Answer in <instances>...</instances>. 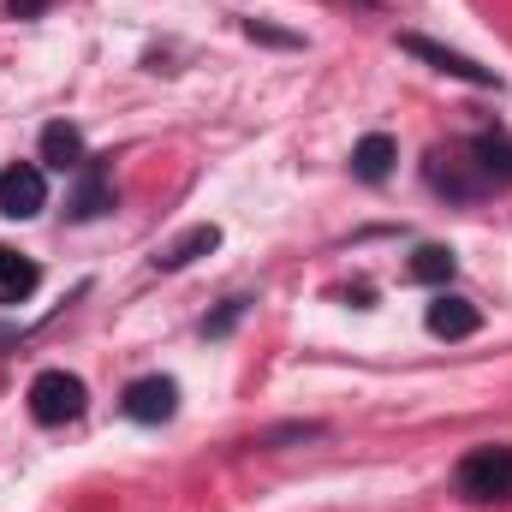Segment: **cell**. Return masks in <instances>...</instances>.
Here are the masks:
<instances>
[{"mask_svg":"<svg viewBox=\"0 0 512 512\" xmlns=\"http://www.w3.org/2000/svg\"><path fill=\"white\" fill-rule=\"evenodd\" d=\"M84 382L72 376V370H42L36 382H30V417L42 423V429H60V423H72V417H84Z\"/></svg>","mask_w":512,"mask_h":512,"instance_id":"obj_1","label":"cell"},{"mask_svg":"<svg viewBox=\"0 0 512 512\" xmlns=\"http://www.w3.org/2000/svg\"><path fill=\"white\" fill-rule=\"evenodd\" d=\"M459 495L465 501H512V447H477V453H465Z\"/></svg>","mask_w":512,"mask_h":512,"instance_id":"obj_2","label":"cell"},{"mask_svg":"<svg viewBox=\"0 0 512 512\" xmlns=\"http://www.w3.org/2000/svg\"><path fill=\"white\" fill-rule=\"evenodd\" d=\"M429 185H435V191H447V197H483V191H495V185L483 179V167H477L471 143L435 149V155H429Z\"/></svg>","mask_w":512,"mask_h":512,"instance_id":"obj_3","label":"cell"},{"mask_svg":"<svg viewBox=\"0 0 512 512\" xmlns=\"http://www.w3.org/2000/svg\"><path fill=\"white\" fill-rule=\"evenodd\" d=\"M42 209H48V173L36 161H12L0 173V215L6 221H30Z\"/></svg>","mask_w":512,"mask_h":512,"instance_id":"obj_4","label":"cell"},{"mask_svg":"<svg viewBox=\"0 0 512 512\" xmlns=\"http://www.w3.org/2000/svg\"><path fill=\"white\" fill-rule=\"evenodd\" d=\"M120 405H126L131 423H167L173 405H179V382H173V376H137Z\"/></svg>","mask_w":512,"mask_h":512,"instance_id":"obj_5","label":"cell"},{"mask_svg":"<svg viewBox=\"0 0 512 512\" xmlns=\"http://www.w3.org/2000/svg\"><path fill=\"white\" fill-rule=\"evenodd\" d=\"M477 328H483V310H477L471 298L441 292V298L429 304V334H435V340H471Z\"/></svg>","mask_w":512,"mask_h":512,"instance_id":"obj_6","label":"cell"},{"mask_svg":"<svg viewBox=\"0 0 512 512\" xmlns=\"http://www.w3.org/2000/svg\"><path fill=\"white\" fill-rule=\"evenodd\" d=\"M405 54H417V60H429L435 72H453V78H465V84H501L489 66H477V60H465V54H453V48H441V42H423V36H405Z\"/></svg>","mask_w":512,"mask_h":512,"instance_id":"obj_7","label":"cell"},{"mask_svg":"<svg viewBox=\"0 0 512 512\" xmlns=\"http://www.w3.org/2000/svg\"><path fill=\"white\" fill-rule=\"evenodd\" d=\"M471 155H477V167H483V179L501 191V185H512V137L507 131H477L471 137Z\"/></svg>","mask_w":512,"mask_h":512,"instance_id":"obj_8","label":"cell"},{"mask_svg":"<svg viewBox=\"0 0 512 512\" xmlns=\"http://www.w3.org/2000/svg\"><path fill=\"white\" fill-rule=\"evenodd\" d=\"M36 286H42V268H36L30 256H18V251L0 245V304H24Z\"/></svg>","mask_w":512,"mask_h":512,"instance_id":"obj_9","label":"cell"},{"mask_svg":"<svg viewBox=\"0 0 512 512\" xmlns=\"http://www.w3.org/2000/svg\"><path fill=\"white\" fill-rule=\"evenodd\" d=\"M42 161H48V167H60V173H78V167H84V131L66 126V120H60V126H48V131H42Z\"/></svg>","mask_w":512,"mask_h":512,"instance_id":"obj_10","label":"cell"},{"mask_svg":"<svg viewBox=\"0 0 512 512\" xmlns=\"http://www.w3.org/2000/svg\"><path fill=\"white\" fill-rule=\"evenodd\" d=\"M215 245H221V227H209V221H203V227H191L185 239H173L167 251L155 256V268H185V262H197V256H209Z\"/></svg>","mask_w":512,"mask_h":512,"instance_id":"obj_11","label":"cell"},{"mask_svg":"<svg viewBox=\"0 0 512 512\" xmlns=\"http://www.w3.org/2000/svg\"><path fill=\"white\" fill-rule=\"evenodd\" d=\"M352 173H358V179H370V185H376V179H387V173H393V137L370 131V137L352 149Z\"/></svg>","mask_w":512,"mask_h":512,"instance_id":"obj_12","label":"cell"},{"mask_svg":"<svg viewBox=\"0 0 512 512\" xmlns=\"http://www.w3.org/2000/svg\"><path fill=\"white\" fill-rule=\"evenodd\" d=\"M453 268H459V262H453L447 245H423V251L411 256V268H405V274H411V280H423V286H441V280H453Z\"/></svg>","mask_w":512,"mask_h":512,"instance_id":"obj_13","label":"cell"},{"mask_svg":"<svg viewBox=\"0 0 512 512\" xmlns=\"http://www.w3.org/2000/svg\"><path fill=\"white\" fill-rule=\"evenodd\" d=\"M78 173H84V185H78V197H72V215H78V221H90V215H102V209H108V179H102V167H90V161H84Z\"/></svg>","mask_w":512,"mask_h":512,"instance_id":"obj_14","label":"cell"},{"mask_svg":"<svg viewBox=\"0 0 512 512\" xmlns=\"http://www.w3.org/2000/svg\"><path fill=\"white\" fill-rule=\"evenodd\" d=\"M239 316H245V298H227V304L203 322V334H215V340H221V334H233V328H239Z\"/></svg>","mask_w":512,"mask_h":512,"instance_id":"obj_15","label":"cell"},{"mask_svg":"<svg viewBox=\"0 0 512 512\" xmlns=\"http://www.w3.org/2000/svg\"><path fill=\"white\" fill-rule=\"evenodd\" d=\"M42 6H48V0H6L12 18H30V12H42Z\"/></svg>","mask_w":512,"mask_h":512,"instance_id":"obj_16","label":"cell"}]
</instances>
